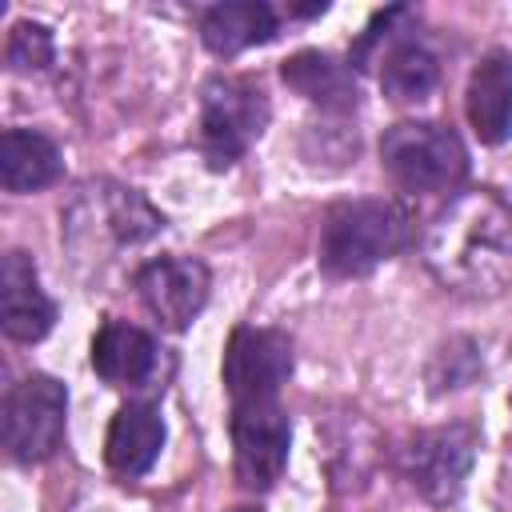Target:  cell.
<instances>
[{"label":"cell","instance_id":"obj_1","mask_svg":"<svg viewBox=\"0 0 512 512\" xmlns=\"http://www.w3.org/2000/svg\"><path fill=\"white\" fill-rule=\"evenodd\" d=\"M420 252L448 292L492 300L512 288V208L484 188L460 192L432 216Z\"/></svg>","mask_w":512,"mask_h":512},{"label":"cell","instance_id":"obj_2","mask_svg":"<svg viewBox=\"0 0 512 512\" xmlns=\"http://www.w3.org/2000/svg\"><path fill=\"white\" fill-rule=\"evenodd\" d=\"M408 240V216L396 200H340L320 224V268L328 276H364L392 260Z\"/></svg>","mask_w":512,"mask_h":512},{"label":"cell","instance_id":"obj_3","mask_svg":"<svg viewBox=\"0 0 512 512\" xmlns=\"http://www.w3.org/2000/svg\"><path fill=\"white\" fill-rule=\"evenodd\" d=\"M380 164L408 192H452L468 172V152L452 128L432 120H404L384 132Z\"/></svg>","mask_w":512,"mask_h":512},{"label":"cell","instance_id":"obj_4","mask_svg":"<svg viewBox=\"0 0 512 512\" xmlns=\"http://www.w3.org/2000/svg\"><path fill=\"white\" fill-rule=\"evenodd\" d=\"M268 124L264 92L244 76H212L200 92V152L212 168L236 164Z\"/></svg>","mask_w":512,"mask_h":512},{"label":"cell","instance_id":"obj_5","mask_svg":"<svg viewBox=\"0 0 512 512\" xmlns=\"http://www.w3.org/2000/svg\"><path fill=\"white\" fill-rule=\"evenodd\" d=\"M64 416H68V392L60 380L32 372L20 384H12L0 412L8 456L20 464L48 460L64 440Z\"/></svg>","mask_w":512,"mask_h":512},{"label":"cell","instance_id":"obj_6","mask_svg":"<svg viewBox=\"0 0 512 512\" xmlns=\"http://www.w3.org/2000/svg\"><path fill=\"white\" fill-rule=\"evenodd\" d=\"M472 460H476V432L464 424L416 432L400 448V472L428 504H452L472 472Z\"/></svg>","mask_w":512,"mask_h":512},{"label":"cell","instance_id":"obj_7","mask_svg":"<svg viewBox=\"0 0 512 512\" xmlns=\"http://www.w3.org/2000/svg\"><path fill=\"white\" fill-rule=\"evenodd\" d=\"M292 372V344L276 328H236L224 348V388L232 404L276 400L280 384Z\"/></svg>","mask_w":512,"mask_h":512},{"label":"cell","instance_id":"obj_8","mask_svg":"<svg viewBox=\"0 0 512 512\" xmlns=\"http://www.w3.org/2000/svg\"><path fill=\"white\" fill-rule=\"evenodd\" d=\"M288 444L292 428L276 400L232 404V448L244 488H272L288 464Z\"/></svg>","mask_w":512,"mask_h":512},{"label":"cell","instance_id":"obj_9","mask_svg":"<svg viewBox=\"0 0 512 512\" xmlns=\"http://www.w3.org/2000/svg\"><path fill=\"white\" fill-rule=\"evenodd\" d=\"M136 292L164 328H188L208 300V268L196 256H160L136 272Z\"/></svg>","mask_w":512,"mask_h":512},{"label":"cell","instance_id":"obj_10","mask_svg":"<svg viewBox=\"0 0 512 512\" xmlns=\"http://www.w3.org/2000/svg\"><path fill=\"white\" fill-rule=\"evenodd\" d=\"M56 320V304L44 296L36 280V264L24 252H8L0 260V328L8 340L32 344Z\"/></svg>","mask_w":512,"mask_h":512},{"label":"cell","instance_id":"obj_11","mask_svg":"<svg viewBox=\"0 0 512 512\" xmlns=\"http://www.w3.org/2000/svg\"><path fill=\"white\" fill-rule=\"evenodd\" d=\"M464 108L484 144H500L512 136V52L492 48L480 56L468 80Z\"/></svg>","mask_w":512,"mask_h":512},{"label":"cell","instance_id":"obj_12","mask_svg":"<svg viewBox=\"0 0 512 512\" xmlns=\"http://www.w3.org/2000/svg\"><path fill=\"white\" fill-rule=\"evenodd\" d=\"M160 448H164V420L152 404H124L112 416V428L104 440V456H108L112 472L140 476L156 464Z\"/></svg>","mask_w":512,"mask_h":512},{"label":"cell","instance_id":"obj_13","mask_svg":"<svg viewBox=\"0 0 512 512\" xmlns=\"http://www.w3.org/2000/svg\"><path fill=\"white\" fill-rule=\"evenodd\" d=\"M60 176V148L36 128H8L0 136V184L8 192H36Z\"/></svg>","mask_w":512,"mask_h":512},{"label":"cell","instance_id":"obj_14","mask_svg":"<svg viewBox=\"0 0 512 512\" xmlns=\"http://www.w3.org/2000/svg\"><path fill=\"white\" fill-rule=\"evenodd\" d=\"M92 364L108 384H140L156 368V344L144 328L108 320L92 340Z\"/></svg>","mask_w":512,"mask_h":512},{"label":"cell","instance_id":"obj_15","mask_svg":"<svg viewBox=\"0 0 512 512\" xmlns=\"http://www.w3.org/2000/svg\"><path fill=\"white\" fill-rule=\"evenodd\" d=\"M200 36L216 56H236L252 44H264L276 36V16L268 4L256 0H232V4H216L204 12L200 20Z\"/></svg>","mask_w":512,"mask_h":512},{"label":"cell","instance_id":"obj_16","mask_svg":"<svg viewBox=\"0 0 512 512\" xmlns=\"http://www.w3.org/2000/svg\"><path fill=\"white\" fill-rule=\"evenodd\" d=\"M376 64H380V88L392 100H424L440 76L436 56L412 36H392Z\"/></svg>","mask_w":512,"mask_h":512},{"label":"cell","instance_id":"obj_17","mask_svg":"<svg viewBox=\"0 0 512 512\" xmlns=\"http://www.w3.org/2000/svg\"><path fill=\"white\" fill-rule=\"evenodd\" d=\"M284 84L320 108H352L356 104L352 72L324 52H296L292 60H284Z\"/></svg>","mask_w":512,"mask_h":512},{"label":"cell","instance_id":"obj_18","mask_svg":"<svg viewBox=\"0 0 512 512\" xmlns=\"http://www.w3.org/2000/svg\"><path fill=\"white\" fill-rule=\"evenodd\" d=\"M8 64L16 72H40L48 60H52V32L44 24H16L8 32V48H4Z\"/></svg>","mask_w":512,"mask_h":512},{"label":"cell","instance_id":"obj_19","mask_svg":"<svg viewBox=\"0 0 512 512\" xmlns=\"http://www.w3.org/2000/svg\"><path fill=\"white\" fill-rule=\"evenodd\" d=\"M236 512H260V508H236Z\"/></svg>","mask_w":512,"mask_h":512}]
</instances>
